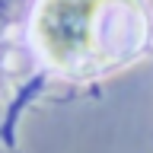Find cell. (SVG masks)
<instances>
[{
  "instance_id": "obj_1",
  "label": "cell",
  "mask_w": 153,
  "mask_h": 153,
  "mask_svg": "<svg viewBox=\"0 0 153 153\" xmlns=\"http://www.w3.org/2000/svg\"><path fill=\"white\" fill-rule=\"evenodd\" d=\"M108 0H42L35 16V38L48 61L74 70L93 54L96 16Z\"/></svg>"
}]
</instances>
